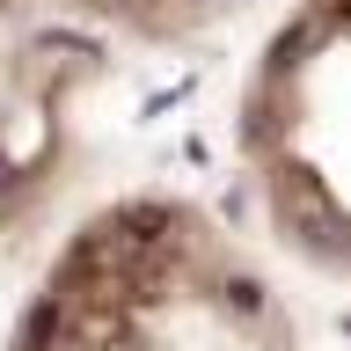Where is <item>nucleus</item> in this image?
<instances>
[{
    "mask_svg": "<svg viewBox=\"0 0 351 351\" xmlns=\"http://www.w3.org/2000/svg\"><path fill=\"white\" fill-rule=\"evenodd\" d=\"M0 351H307V337L256 241L154 183L88 205L51 241Z\"/></svg>",
    "mask_w": 351,
    "mask_h": 351,
    "instance_id": "f257e3e1",
    "label": "nucleus"
},
{
    "mask_svg": "<svg viewBox=\"0 0 351 351\" xmlns=\"http://www.w3.org/2000/svg\"><path fill=\"white\" fill-rule=\"evenodd\" d=\"M234 169L271 249L351 278V0H285L234 88Z\"/></svg>",
    "mask_w": 351,
    "mask_h": 351,
    "instance_id": "f03ea898",
    "label": "nucleus"
},
{
    "mask_svg": "<svg viewBox=\"0 0 351 351\" xmlns=\"http://www.w3.org/2000/svg\"><path fill=\"white\" fill-rule=\"evenodd\" d=\"M29 59L0 95V249H15L22 227L44 219V205L66 191L73 169V110L103 81V51L59 37H22Z\"/></svg>",
    "mask_w": 351,
    "mask_h": 351,
    "instance_id": "7ed1b4c3",
    "label": "nucleus"
},
{
    "mask_svg": "<svg viewBox=\"0 0 351 351\" xmlns=\"http://www.w3.org/2000/svg\"><path fill=\"white\" fill-rule=\"evenodd\" d=\"M256 0H0V29L15 37H59L88 51H169L227 29Z\"/></svg>",
    "mask_w": 351,
    "mask_h": 351,
    "instance_id": "20e7f679",
    "label": "nucleus"
}]
</instances>
